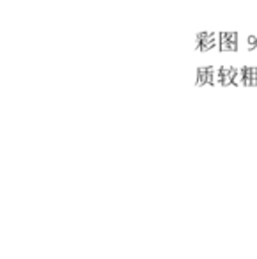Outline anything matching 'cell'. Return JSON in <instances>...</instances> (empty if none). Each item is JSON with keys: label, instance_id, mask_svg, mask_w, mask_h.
<instances>
[{"label": "cell", "instance_id": "2", "mask_svg": "<svg viewBox=\"0 0 257 259\" xmlns=\"http://www.w3.org/2000/svg\"><path fill=\"white\" fill-rule=\"evenodd\" d=\"M208 68H197V80H195V86H204L208 84Z\"/></svg>", "mask_w": 257, "mask_h": 259}, {"label": "cell", "instance_id": "3", "mask_svg": "<svg viewBox=\"0 0 257 259\" xmlns=\"http://www.w3.org/2000/svg\"><path fill=\"white\" fill-rule=\"evenodd\" d=\"M232 86H243V68H238V71L234 73Z\"/></svg>", "mask_w": 257, "mask_h": 259}, {"label": "cell", "instance_id": "4", "mask_svg": "<svg viewBox=\"0 0 257 259\" xmlns=\"http://www.w3.org/2000/svg\"><path fill=\"white\" fill-rule=\"evenodd\" d=\"M246 41H248V48H257V36H248Z\"/></svg>", "mask_w": 257, "mask_h": 259}, {"label": "cell", "instance_id": "1", "mask_svg": "<svg viewBox=\"0 0 257 259\" xmlns=\"http://www.w3.org/2000/svg\"><path fill=\"white\" fill-rule=\"evenodd\" d=\"M220 44V34L216 32H199L195 36V48L199 52H206L216 48Z\"/></svg>", "mask_w": 257, "mask_h": 259}]
</instances>
